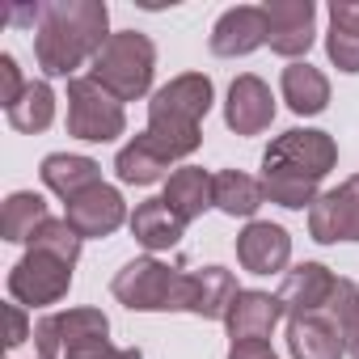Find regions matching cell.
<instances>
[{
  "label": "cell",
  "mask_w": 359,
  "mask_h": 359,
  "mask_svg": "<svg viewBox=\"0 0 359 359\" xmlns=\"http://www.w3.org/2000/svg\"><path fill=\"white\" fill-rule=\"evenodd\" d=\"M110 43L106 0H47L34 26V60L47 76L76 81V68Z\"/></svg>",
  "instance_id": "obj_1"
},
{
  "label": "cell",
  "mask_w": 359,
  "mask_h": 359,
  "mask_svg": "<svg viewBox=\"0 0 359 359\" xmlns=\"http://www.w3.org/2000/svg\"><path fill=\"white\" fill-rule=\"evenodd\" d=\"M338 165V144L330 131L317 127H292L271 140L262 152V191L271 203L287 212H304L317 203L321 177Z\"/></svg>",
  "instance_id": "obj_2"
},
{
  "label": "cell",
  "mask_w": 359,
  "mask_h": 359,
  "mask_svg": "<svg viewBox=\"0 0 359 359\" xmlns=\"http://www.w3.org/2000/svg\"><path fill=\"white\" fill-rule=\"evenodd\" d=\"M81 258V237L68 220H47L30 241H26V254L13 262L9 271V296L13 304H26V309H47V304H60L72 287V266Z\"/></svg>",
  "instance_id": "obj_3"
},
{
  "label": "cell",
  "mask_w": 359,
  "mask_h": 359,
  "mask_svg": "<svg viewBox=\"0 0 359 359\" xmlns=\"http://www.w3.org/2000/svg\"><path fill=\"white\" fill-rule=\"evenodd\" d=\"M216 102L212 76L203 72H182L165 81L152 102H148V140L169 156V161H187L203 144V118Z\"/></svg>",
  "instance_id": "obj_4"
},
{
  "label": "cell",
  "mask_w": 359,
  "mask_h": 359,
  "mask_svg": "<svg viewBox=\"0 0 359 359\" xmlns=\"http://www.w3.org/2000/svg\"><path fill=\"white\" fill-rule=\"evenodd\" d=\"M114 300L127 304L131 313H191V296H195V271L169 266L156 254L148 258H131L114 283H110Z\"/></svg>",
  "instance_id": "obj_5"
},
{
  "label": "cell",
  "mask_w": 359,
  "mask_h": 359,
  "mask_svg": "<svg viewBox=\"0 0 359 359\" xmlns=\"http://www.w3.org/2000/svg\"><path fill=\"white\" fill-rule=\"evenodd\" d=\"M152 72H156V47H152V39L140 34V30H118L97 51L89 76L106 93H114L118 102H140L152 89Z\"/></svg>",
  "instance_id": "obj_6"
},
{
  "label": "cell",
  "mask_w": 359,
  "mask_h": 359,
  "mask_svg": "<svg viewBox=\"0 0 359 359\" xmlns=\"http://www.w3.org/2000/svg\"><path fill=\"white\" fill-rule=\"evenodd\" d=\"M39 359H85L110 346V321L102 309H60L34 325Z\"/></svg>",
  "instance_id": "obj_7"
},
{
  "label": "cell",
  "mask_w": 359,
  "mask_h": 359,
  "mask_svg": "<svg viewBox=\"0 0 359 359\" xmlns=\"http://www.w3.org/2000/svg\"><path fill=\"white\" fill-rule=\"evenodd\" d=\"M68 135L85 140V144H110L127 131V110L114 93H106L93 76H76L68 81Z\"/></svg>",
  "instance_id": "obj_8"
},
{
  "label": "cell",
  "mask_w": 359,
  "mask_h": 359,
  "mask_svg": "<svg viewBox=\"0 0 359 359\" xmlns=\"http://www.w3.org/2000/svg\"><path fill=\"white\" fill-rule=\"evenodd\" d=\"M262 13H266V47L296 64L317 39V30H313L317 5L313 0H266Z\"/></svg>",
  "instance_id": "obj_9"
},
{
  "label": "cell",
  "mask_w": 359,
  "mask_h": 359,
  "mask_svg": "<svg viewBox=\"0 0 359 359\" xmlns=\"http://www.w3.org/2000/svg\"><path fill=\"white\" fill-rule=\"evenodd\" d=\"M309 233L317 245L359 241V173H351L338 191L317 195V203L309 208Z\"/></svg>",
  "instance_id": "obj_10"
},
{
  "label": "cell",
  "mask_w": 359,
  "mask_h": 359,
  "mask_svg": "<svg viewBox=\"0 0 359 359\" xmlns=\"http://www.w3.org/2000/svg\"><path fill=\"white\" fill-rule=\"evenodd\" d=\"M64 220L76 229L81 241H93V237H110V233H118L131 216H127V203H123L118 187L102 182V187L85 191L81 199L64 203Z\"/></svg>",
  "instance_id": "obj_11"
},
{
  "label": "cell",
  "mask_w": 359,
  "mask_h": 359,
  "mask_svg": "<svg viewBox=\"0 0 359 359\" xmlns=\"http://www.w3.org/2000/svg\"><path fill=\"white\" fill-rule=\"evenodd\" d=\"M224 123L237 135H262L275 123V97L271 85L254 72H241L229 85V102H224Z\"/></svg>",
  "instance_id": "obj_12"
},
{
  "label": "cell",
  "mask_w": 359,
  "mask_h": 359,
  "mask_svg": "<svg viewBox=\"0 0 359 359\" xmlns=\"http://www.w3.org/2000/svg\"><path fill=\"white\" fill-rule=\"evenodd\" d=\"M237 262L250 275H279L292 262V237L283 224L271 220H250L237 233Z\"/></svg>",
  "instance_id": "obj_13"
},
{
  "label": "cell",
  "mask_w": 359,
  "mask_h": 359,
  "mask_svg": "<svg viewBox=\"0 0 359 359\" xmlns=\"http://www.w3.org/2000/svg\"><path fill=\"white\" fill-rule=\"evenodd\" d=\"M283 317L287 313H283V300L279 296L258 292V287H241L237 300L224 313V330H229V342H266L271 330Z\"/></svg>",
  "instance_id": "obj_14"
},
{
  "label": "cell",
  "mask_w": 359,
  "mask_h": 359,
  "mask_svg": "<svg viewBox=\"0 0 359 359\" xmlns=\"http://www.w3.org/2000/svg\"><path fill=\"white\" fill-rule=\"evenodd\" d=\"M208 43H212V55H220V60H241V55L266 47V13H262V5H237V9L220 13Z\"/></svg>",
  "instance_id": "obj_15"
},
{
  "label": "cell",
  "mask_w": 359,
  "mask_h": 359,
  "mask_svg": "<svg viewBox=\"0 0 359 359\" xmlns=\"http://www.w3.org/2000/svg\"><path fill=\"white\" fill-rule=\"evenodd\" d=\"M287 351H292V359H342L346 334L338 330V321L325 309L304 313V317H287Z\"/></svg>",
  "instance_id": "obj_16"
},
{
  "label": "cell",
  "mask_w": 359,
  "mask_h": 359,
  "mask_svg": "<svg viewBox=\"0 0 359 359\" xmlns=\"http://www.w3.org/2000/svg\"><path fill=\"white\" fill-rule=\"evenodd\" d=\"M338 287V275L321 262H300L296 271H287L283 287H279V300H283V313L287 317H304V313H321L330 304Z\"/></svg>",
  "instance_id": "obj_17"
},
{
  "label": "cell",
  "mask_w": 359,
  "mask_h": 359,
  "mask_svg": "<svg viewBox=\"0 0 359 359\" xmlns=\"http://www.w3.org/2000/svg\"><path fill=\"white\" fill-rule=\"evenodd\" d=\"M39 177H43V187L51 195H60L64 203H72L85 191L102 187V165L93 156H81V152H51V156H43Z\"/></svg>",
  "instance_id": "obj_18"
},
{
  "label": "cell",
  "mask_w": 359,
  "mask_h": 359,
  "mask_svg": "<svg viewBox=\"0 0 359 359\" xmlns=\"http://www.w3.org/2000/svg\"><path fill=\"white\" fill-rule=\"evenodd\" d=\"M182 224H195L208 208H216V173L199 169V165H182L165 177V195H161Z\"/></svg>",
  "instance_id": "obj_19"
},
{
  "label": "cell",
  "mask_w": 359,
  "mask_h": 359,
  "mask_svg": "<svg viewBox=\"0 0 359 359\" xmlns=\"http://www.w3.org/2000/svg\"><path fill=\"white\" fill-rule=\"evenodd\" d=\"M127 229H131V237H135L148 254L173 250L177 241H182V233H187V224L177 220V212H173L165 199H144V203H135Z\"/></svg>",
  "instance_id": "obj_20"
},
{
  "label": "cell",
  "mask_w": 359,
  "mask_h": 359,
  "mask_svg": "<svg viewBox=\"0 0 359 359\" xmlns=\"http://www.w3.org/2000/svg\"><path fill=\"white\" fill-rule=\"evenodd\" d=\"M169 165L173 161L148 140V131L131 135L118 148V156H114V173H118L123 187H152V182H161V177H169Z\"/></svg>",
  "instance_id": "obj_21"
},
{
  "label": "cell",
  "mask_w": 359,
  "mask_h": 359,
  "mask_svg": "<svg viewBox=\"0 0 359 359\" xmlns=\"http://www.w3.org/2000/svg\"><path fill=\"white\" fill-rule=\"evenodd\" d=\"M279 89H283V102H287L292 114L309 118V114H321L330 106V81H325V72L313 68V64H304V60H296V64L283 68Z\"/></svg>",
  "instance_id": "obj_22"
},
{
  "label": "cell",
  "mask_w": 359,
  "mask_h": 359,
  "mask_svg": "<svg viewBox=\"0 0 359 359\" xmlns=\"http://www.w3.org/2000/svg\"><path fill=\"white\" fill-rule=\"evenodd\" d=\"M325 55L338 72H359V13L355 0H334L330 5V30H325Z\"/></svg>",
  "instance_id": "obj_23"
},
{
  "label": "cell",
  "mask_w": 359,
  "mask_h": 359,
  "mask_svg": "<svg viewBox=\"0 0 359 359\" xmlns=\"http://www.w3.org/2000/svg\"><path fill=\"white\" fill-rule=\"evenodd\" d=\"M266 203L262 177H250L241 169H220L216 173V208L233 220H254L258 208Z\"/></svg>",
  "instance_id": "obj_24"
},
{
  "label": "cell",
  "mask_w": 359,
  "mask_h": 359,
  "mask_svg": "<svg viewBox=\"0 0 359 359\" xmlns=\"http://www.w3.org/2000/svg\"><path fill=\"white\" fill-rule=\"evenodd\" d=\"M237 279H233V271H224V266H203V271H195V296H191V313L195 317H203V321H224V313H229V304L237 300Z\"/></svg>",
  "instance_id": "obj_25"
},
{
  "label": "cell",
  "mask_w": 359,
  "mask_h": 359,
  "mask_svg": "<svg viewBox=\"0 0 359 359\" xmlns=\"http://www.w3.org/2000/svg\"><path fill=\"white\" fill-rule=\"evenodd\" d=\"M47 220H51V212H47V199H43L39 191H13V195L5 199L0 233H5V241H30Z\"/></svg>",
  "instance_id": "obj_26"
},
{
  "label": "cell",
  "mask_w": 359,
  "mask_h": 359,
  "mask_svg": "<svg viewBox=\"0 0 359 359\" xmlns=\"http://www.w3.org/2000/svg\"><path fill=\"white\" fill-rule=\"evenodd\" d=\"M51 123H55V89L47 81H30V89L22 93V102L9 110V127L26 131V135H39Z\"/></svg>",
  "instance_id": "obj_27"
},
{
  "label": "cell",
  "mask_w": 359,
  "mask_h": 359,
  "mask_svg": "<svg viewBox=\"0 0 359 359\" xmlns=\"http://www.w3.org/2000/svg\"><path fill=\"white\" fill-rule=\"evenodd\" d=\"M0 85H5V89H0V102H5V110H13L18 102H22V93L30 89L26 81H22V68H18V60L5 51V55H0Z\"/></svg>",
  "instance_id": "obj_28"
},
{
  "label": "cell",
  "mask_w": 359,
  "mask_h": 359,
  "mask_svg": "<svg viewBox=\"0 0 359 359\" xmlns=\"http://www.w3.org/2000/svg\"><path fill=\"white\" fill-rule=\"evenodd\" d=\"M30 338V321H26V304H9V346H22Z\"/></svg>",
  "instance_id": "obj_29"
},
{
  "label": "cell",
  "mask_w": 359,
  "mask_h": 359,
  "mask_svg": "<svg viewBox=\"0 0 359 359\" xmlns=\"http://www.w3.org/2000/svg\"><path fill=\"white\" fill-rule=\"evenodd\" d=\"M229 359H279L271 342H229Z\"/></svg>",
  "instance_id": "obj_30"
},
{
  "label": "cell",
  "mask_w": 359,
  "mask_h": 359,
  "mask_svg": "<svg viewBox=\"0 0 359 359\" xmlns=\"http://www.w3.org/2000/svg\"><path fill=\"white\" fill-rule=\"evenodd\" d=\"M85 359H144V351H140V346H106V351L85 355Z\"/></svg>",
  "instance_id": "obj_31"
},
{
  "label": "cell",
  "mask_w": 359,
  "mask_h": 359,
  "mask_svg": "<svg viewBox=\"0 0 359 359\" xmlns=\"http://www.w3.org/2000/svg\"><path fill=\"white\" fill-rule=\"evenodd\" d=\"M346 355L359 359V317H355V325H351V334H346Z\"/></svg>",
  "instance_id": "obj_32"
},
{
  "label": "cell",
  "mask_w": 359,
  "mask_h": 359,
  "mask_svg": "<svg viewBox=\"0 0 359 359\" xmlns=\"http://www.w3.org/2000/svg\"><path fill=\"white\" fill-rule=\"evenodd\" d=\"M355 13H359V0H355Z\"/></svg>",
  "instance_id": "obj_33"
}]
</instances>
